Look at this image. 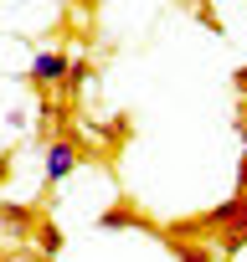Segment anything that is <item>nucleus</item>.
Instances as JSON below:
<instances>
[{
    "label": "nucleus",
    "mask_w": 247,
    "mask_h": 262,
    "mask_svg": "<svg viewBox=\"0 0 247 262\" xmlns=\"http://www.w3.org/2000/svg\"><path fill=\"white\" fill-rule=\"evenodd\" d=\"M191 226H201V231H211L216 236V252H242L247 247V190H237L232 201H221V206H211L206 216H196Z\"/></svg>",
    "instance_id": "f257e3e1"
},
{
    "label": "nucleus",
    "mask_w": 247,
    "mask_h": 262,
    "mask_svg": "<svg viewBox=\"0 0 247 262\" xmlns=\"http://www.w3.org/2000/svg\"><path fill=\"white\" fill-rule=\"evenodd\" d=\"M77 160H83V155H77L72 139H52V144H47V165H42V185H62V180L77 170Z\"/></svg>",
    "instance_id": "f03ea898"
},
{
    "label": "nucleus",
    "mask_w": 247,
    "mask_h": 262,
    "mask_svg": "<svg viewBox=\"0 0 247 262\" xmlns=\"http://www.w3.org/2000/svg\"><path fill=\"white\" fill-rule=\"evenodd\" d=\"M26 77H31L36 88H52V82H62V77H67V57H62V52H36Z\"/></svg>",
    "instance_id": "7ed1b4c3"
},
{
    "label": "nucleus",
    "mask_w": 247,
    "mask_h": 262,
    "mask_svg": "<svg viewBox=\"0 0 247 262\" xmlns=\"http://www.w3.org/2000/svg\"><path fill=\"white\" fill-rule=\"evenodd\" d=\"M88 77H93V67H88V57H67V77H62V88H67V93H77V88H83Z\"/></svg>",
    "instance_id": "20e7f679"
},
{
    "label": "nucleus",
    "mask_w": 247,
    "mask_h": 262,
    "mask_svg": "<svg viewBox=\"0 0 247 262\" xmlns=\"http://www.w3.org/2000/svg\"><path fill=\"white\" fill-rule=\"evenodd\" d=\"M134 221H139V216H134L129 206H113V211H103V216H98V226H103V231H118V226H134Z\"/></svg>",
    "instance_id": "39448f33"
},
{
    "label": "nucleus",
    "mask_w": 247,
    "mask_h": 262,
    "mask_svg": "<svg viewBox=\"0 0 247 262\" xmlns=\"http://www.w3.org/2000/svg\"><path fill=\"white\" fill-rule=\"evenodd\" d=\"M36 242H42V257H57V252H62V231H57V221H42Z\"/></svg>",
    "instance_id": "423d86ee"
},
{
    "label": "nucleus",
    "mask_w": 247,
    "mask_h": 262,
    "mask_svg": "<svg viewBox=\"0 0 247 262\" xmlns=\"http://www.w3.org/2000/svg\"><path fill=\"white\" fill-rule=\"evenodd\" d=\"M175 262H211V247H201V242H175Z\"/></svg>",
    "instance_id": "0eeeda50"
},
{
    "label": "nucleus",
    "mask_w": 247,
    "mask_h": 262,
    "mask_svg": "<svg viewBox=\"0 0 247 262\" xmlns=\"http://www.w3.org/2000/svg\"><path fill=\"white\" fill-rule=\"evenodd\" d=\"M26 221H31L26 206H0V226H26Z\"/></svg>",
    "instance_id": "6e6552de"
},
{
    "label": "nucleus",
    "mask_w": 247,
    "mask_h": 262,
    "mask_svg": "<svg viewBox=\"0 0 247 262\" xmlns=\"http://www.w3.org/2000/svg\"><path fill=\"white\" fill-rule=\"evenodd\" d=\"M232 82H237V93L247 98V67H237V72H232Z\"/></svg>",
    "instance_id": "1a4fd4ad"
},
{
    "label": "nucleus",
    "mask_w": 247,
    "mask_h": 262,
    "mask_svg": "<svg viewBox=\"0 0 247 262\" xmlns=\"http://www.w3.org/2000/svg\"><path fill=\"white\" fill-rule=\"evenodd\" d=\"M237 190H247V155L237 160Z\"/></svg>",
    "instance_id": "9d476101"
},
{
    "label": "nucleus",
    "mask_w": 247,
    "mask_h": 262,
    "mask_svg": "<svg viewBox=\"0 0 247 262\" xmlns=\"http://www.w3.org/2000/svg\"><path fill=\"white\" fill-rule=\"evenodd\" d=\"M6 175H11V160H0V180H6Z\"/></svg>",
    "instance_id": "9b49d317"
},
{
    "label": "nucleus",
    "mask_w": 247,
    "mask_h": 262,
    "mask_svg": "<svg viewBox=\"0 0 247 262\" xmlns=\"http://www.w3.org/2000/svg\"><path fill=\"white\" fill-rule=\"evenodd\" d=\"M237 128H242V139H247V108H242V123H237Z\"/></svg>",
    "instance_id": "f8f14e48"
},
{
    "label": "nucleus",
    "mask_w": 247,
    "mask_h": 262,
    "mask_svg": "<svg viewBox=\"0 0 247 262\" xmlns=\"http://www.w3.org/2000/svg\"><path fill=\"white\" fill-rule=\"evenodd\" d=\"M42 262H57V257H42Z\"/></svg>",
    "instance_id": "ddd939ff"
}]
</instances>
